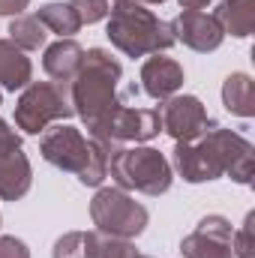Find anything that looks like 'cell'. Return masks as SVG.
I'll return each mask as SVG.
<instances>
[{"label": "cell", "instance_id": "cell-1", "mask_svg": "<svg viewBox=\"0 0 255 258\" xmlns=\"http://www.w3.org/2000/svg\"><path fill=\"white\" fill-rule=\"evenodd\" d=\"M120 81H123V66L111 51L105 48L84 51V63L69 81V99L75 114L84 120L87 135H93L126 102L120 93Z\"/></svg>", "mask_w": 255, "mask_h": 258}, {"label": "cell", "instance_id": "cell-2", "mask_svg": "<svg viewBox=\"0 0 255 258\" xmlns=\"http://www.w3.org/2000/svg\"><path fill=\"white\" fill-rule=\"evenodd\" d=\"M39 153L48 165L60 168L66 174H75L81 186H99L108 177V156L114 150L93 138H84L81 129L69 123H54L42 132Z\"/></svg>", "mask_w": 255, "mask_h": 258}, {"label": "cell", "instance_id": "cell-3", "mask_svg": "<svg viewBox=\"0 0 255 258\" xmlns=\"http://www.w3.org/2000/svg\"><path fill=\"white\" fill-rule=\"evenodd\" d=\"M105 36L126 57L162 54V51H168L174 45L171 24L162 21L159 15H153L138 0H111Z\"/></svg>", "mask_w": 255, "mask_h": 258}, {"label": "cell", "instance_id": "cell-4", "mask_svg": "<svg viewBox=\"0 0 255 258\" xmlns=\"http://www.w3.org/2000/svg\"><path fill=\"white\" fill-rule=\"evenodd\" d=\"M108 174L117 189H132L144 195H165L171 189L174 171L171 162L156 147H117L108 156Z\"/></svg>", "mask_w": 255, "mask_h": 258}, {"label": "cell", "instance_id": "cell-5", "mask_svg": "<svg viewBox=\"0 0 255 258\" xmlns=\"http://www.w3.org/2000/svg\"><path fill=\"white\" fill-rule=\"evenodd\" d=\"M75 114L69 99V84L60 81H30L15 102V126L27 135H39L51 123H63Z\"/></svg>", "mask_w": 255, "mask_h": 258}, {"label": "cell", "instance_id": "cell-6", "mask_svg": "<svg viewBox=\"0 0 255 258\" xmlns=\"http://www.w3.org/2000/svg\"><path fill=\"white\" fill-rule=\"evenodd\" d=\"M90 219H93V225H96L99 234L132 240V237H138L147 228L150 213L126 189L105 186V189H99V192L93 195V201H90Z\"/></svg>", "mask_w": 255, "mask_h": 258}, {"label": "cell", "instance_id": "cell-7", "mask_svg": "<svg viewBox=\"0 0 255 258\" xmlns=\"http://www.w3.org/2000/svg\"><path fill=\"white\" fill-rule=\"evenodd\" d=\"M162 132V120H159V108H141V105H120L102 126L96 129L90 138L117 150L123 144H141L150 141Z\"/></svg>", "mask_w": 255, "mask_h": 258}, {"label": "cell", "instance_id": "cell-8", "mask_svg": "<svg viewBox=\"0 0 255 258\" xmlns=\"http://www.w3.org/2000/svg\"><path fill=\"white\" fill-rule=\"evenodd\" d=\"M201 138H204V144L213 150L216 162L222 165V174H228L231 180H237V183H243V186L252 183L255 150H252V144H249L240 132L213 126V129H207Z\"/></svg>", "mask_w": 255, "mask_h": 258}, {"label": "cell", "instance_id": "cell-9", "mask_svg": "<svg viewBox=\"0 0 255 258\" xmlns=\"http://www.w3.org/2000/svg\"><path fill=\"white\" fill-rule=\"evenodd\" d=\"M159 120H162V132H168L174 138V144H186V141H198L207 129L216 123L210 120L207 108L201 105L198 96H168L165 105L159 108Z\"/></svg>", "mask_w": 255, "mask_h": 258}, {"label": "cell", "instance_id": "cell-10", "mask_svg": "<svg viewBox=\"0 0 255 258\" xmlns=\"http://www.w3.org/2000/svg\"><path fill=\"white\" fill-rule=\"evenodd\" d=\"M231 222L219 213L204 216L195 231L180 240L183 258H234L231 252Z\"/></svg>", "mask_w": 255, "mask_h": 258}, {"label": "cell", "instance_id": "cell-11", "mask_svg": "<svg viewBox=\"0 0 255 258\" xmlns=\"http://www.w3.org/2000/svg\"><path fill=\"white\" fill-rule=\"evenodd\" d=\"M171 33H174V42H183L186 48L198 51V54L216 51L222 45V39H225V33L216 24V18L201 12V9H183L171 21Z\"/></svg>", "mask_w": 255, "mask_h": 258}, {"label": "cell", "instance_id": "cell-12", "mask_svg": "<svg viewBox=\"0 0 255 258\" xmlns=\"http://www.w3.org/2000/svg\"><path fill=\"white\" fill-rule=\"evenodd\" d=\"M171 171H177L186 183H207V180L222 177V165L216 162V156L204 144V138L186 141V144H174Z\"/></svg>", "mask_w": 255, "mask_h": 258}, {"label": "cell", "instance_id": "cell-13", "mask_svg": "<svg viewBox=\"0 0 255 258\" xmlns=\"http://www.w3.org/2000/svg\"><path fill=\"white\" fill-rule=\"evenodd\" d=\"M141 90L150 96V99H168L174 96L180 87H183V66L177 63L174 57H165V54H150L144 63H141Z\"/></svg>", "mask_w": 255, "mask_h": 258}, {"label": "cell", "instance_id": "cell-14", "mask_svg": "<svg viewBox=\"0 0 255 258\" xmlns=\"http://www.w3.org/2000/svg\"><path fill=\"white\" fill-rule=\"evenodd\" d=\"M33 186V168L30 159L21 147L3 150L0 153V198L3 201H18L30 192Z\"/></svg>", "mask_w": 255, "mask_h": 258}, {"label": "cell", "instance_id": "cell-15", "mask_svg": "<svg viewBox=\"0 0 255 258\" xmlns=\"http://www.w3.org/2000/svg\"><path fill=\"white\" fill-rule=\"evenodd\" d=\"M84 63V48L75 42V39H57L45 48V57H42V69L48 78L60 81V84H69L78 69Z\"/></svg>", "mask_w": 255, "mask_h": 258}, {"label": "cell", "instance_id": "cell-16", "mask_svg": "<svg viewBox=\"0 0 255 258\" xmlns=\"http://www.w3.org/2000/svg\"><path fill=\"white\" fill-rule=\"evenodd\" d=\"M33 81V63L30 57H24V51L9 42L0 39V90H24Z\"/></svg>", "mask_w": 255, "mask_h": 258}, {"label": "cell", "instance_id": "cell-17", "mask_svg": "<svg viewBox=\"0 0 255 258\" xmlns=\"http://www.w3.org/2000/svg\"><path fill=\"white\" fill-rule=\"evenodd\" d=\"M213 18L222 27V33L246 39L255 30V3L252 0H219V6L213 9Z\"/></svg>", "mask_w": 255, "mask_h": 258}, {"label": "cell", "instance_id": "cell-18", "mask_svg": "<svg viewBox=\"0 0 255 258\" xmlns=\"http://www.w3.org/2000/svg\"><path fill=\"white\" fill-rule=\"evenodd\" d=\"M222 105L234 117H252L255 114V81L246 72H231L222 84Z\"/></svg>", "mask_w": 255, "mask_h": 258}, {"label": "cell", "instance_id": "cell-19", "mask_svg": "<svg viewBox=\"0 0 255 258\" xmlns=\"http://www.w3.org/2000/svg\"><path fill=\"white\" fill-rule=\"evenodd\" d=\"M6 33H9V42H15L21 51H39L48 39V30L36 15H15Z\"/></svg>", "mask_w": 255, "mask_h": 258}, {"label": "cell", "instance_id": "cell-20", "mask_svg": "<svg viewBox=\"0 0 255 258\" xmlns=\"http://www.w3.org/2000/svg\"><path fill=\"white\" fill-rule=\"evenodd\" d=\"M36 18L42 21V27L48 33H57L60 39H72V33L81 30V21L69 3H45V6H39Z\"/></svg>", "mask_w": 255, "mask_h": 258}, {"label": "cell", "instance_id": "cell-21", "mask_svg": "<svg viewBox=\"0 0 255 258\" xmlns=\"http://www.w3.org/2000/svg\"><path fill=\"white\" fill-rule=\"evenodd\" d=\"M99 231H66L54 240L51 258H96Z\"/></svg>", "mask_w": 255, "mask_h": 258}, {"label": "cell", "instance_id": "cell-22", "mask_svg": "<svg viewBox=\"0 0 255 258\" xmlns=\"http://www.w3.org/2000/svg\"><path fill=\"white\" fill-rule=\"evenodd\" d=\"M231 252L234 258H255V213H246L243 225L231 234Z\"/></svg>", "mask_w": 255, "mask_h": 258}, {"label": "cell", "instance_id": "cell-23", "mask_svg": "<svg viewBox=\"0 0 255 258\" xmlns=\"http://www.w3.org/2000/svg\"><path fill=\"white\" fill-rule=\"evenodd\" d=\"M69 6L75 9L81 24H96L111 12V0H69Z\"/></svg>", "mask_w": 255, "mask_h": 258}, {"label": "cell", "instance_id": "cell-24", "mask_svg": "<svg viewBox=\"0 0 255 258\" xmlns=\"http://www.w3.org/2000/svg\"><path fill=\"white\" fill-rule=\"evenodd\" d=\"M138 255H141V252L135 249V243H132V240L99 234V249H96V258H138Z\"/></svg>", "mask_w": 255, "mask_h": 258}, {"label": "cell", "instance_id": "cell-25", "mask_svg": "<svg viewBox=\"0 0 255 258\" xmlns=\"http://www.w3.org/2000/svg\"><path fill=\"white\" fill-rule=\"evenodd\" d=\"M0 258H30V249L18 237H0Z\"/></svg>", "mask_w": 255, "mask_h": 258}, {"label": "cell", "instance_id": "cell-26", "mask_svg": "<svg viewBox=\"0 0 255 258\" xmlns=\"http://www.w3.org/2000/svg\"><path fill=\"white\" fill-rule=\"evenodd\" d=\"M12 147H21V138L15 129H9L6 120H0V153L3 150H12Z\"/></svg>", "mask_w": 255, "mask_h": 258}, {"label": "cell", "instance_id": "cell-27", "mask_svg": "<svg viewBox=\"0 0 255 258\" xmlns=\"http://www.w3.org/2000/svg\"><path fill=\"white\" fill-rule=\"evenodd\" d=\"M30 6V0H0V15H21Z\"/></svg>", "mask_w": 255, "mask_h": 258}, {"label": "cell", "instance_id": "cell-28", "mask_svg": "<svg viewBox=\"0 0 255 258\" xmlns=\"http://www.w3.org/2000/svg\"><path fill=\"white\" fill-rule=\"evenodd\" d=\"M183 9H204V6H210L213 0H177Z\"/></svg>", "mask_w": 255, "mask_h": 258}, {"label": "cell", "instance_id": "cell-29", "mask_svg": "<svg viewBox=\"0 0 255 258\" xmlns=\"http://www.w3.org/2000/svg\"><path fill=\"white\" fill-rule=\"evenodd\" d=\"M138 3H141V6H162L165 0H138Z\"/></svg>", "mask_w": 255, "mask_h": 258}, {"label": "cell", "instance_id": "cell-30", "mask_svg": "<svg viewBox=\"0 0 255 258\" xmlns=\"http://www.w3.org/2000/svg\"><path fill=\"white\" fill-rule=\"evenodd\" d=\"M0 105H3V90H0Z\"/></svg>", "mask_w": 255, "mask_h": 258}, {"label": "cell", "instance_id": "cell-31", "mask_svg": "<svg viewBox=\"0 0 255 258\" xmlns=\"http://www.w3.org/2000/svg\"><path fill=\"white\" fill-rule=\"evenodd\" d=\"M138 258H150V255H138Z\"/></svg>", "mask_w": 255, "mask_h": 258}]
</instances>
